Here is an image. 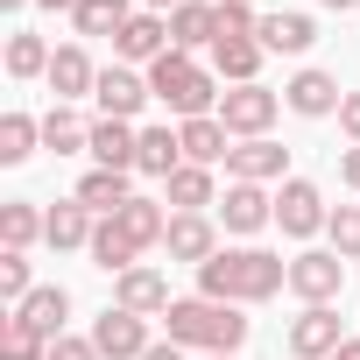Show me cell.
Returning <instances> with one entry per match:
<instances>
[{
    "label": "cell",
    "mask_w": 360,
    "mask_h": 360,
    "mask_svg": "<svg viewBox=\"0 0 360 360\" xmlns=\"http://www.w3.org/2000/svg\"><path fill=\"white\" fill-rule=\"evenodd\" d=\"M276 290H290V262L269 248H219L198 269V297L212 304H269Z\"/></svg>",
    "instance_id": "obj_1"
},
{
    "label": "cell",
    "mask_w": 360,
    "mask_h": 360,
    "mask_svg": "<svg viewBox=\"0 0 360 360\" xmlns=\"http://www.w3.org/2000/svg\"><path fill=\"white\" fill-rule=\"evenodd\" d=\"M162 339H176V346H198V353H240L248 346V318H240V304H212V297H176L169 311H162Z\"/></svg>",
    "instance_id": "obj_2"
},
{
    "label": "cell",
    "mask_w": 360,
    "mask_h": 360,
    "mask_svg": "<svg viewBox=\"0 0 360 360\" xmlns=\"http://www.w3.org/2000/svg\"><path fill=\"white\" fill-rule=\"evenodd\" d=\"M148 92H155L169 113H184V120H198V113H219L212 71H205L198 57H184V50H162V57L148 64Z\"/></svg>",
    "instance_id": "obj_3"
},
{
    "label": "cell",
    "mask_w": 360,
    "mask_h": 360,
    "mask_svg": "<svg viewBox=\"0 0 360 360\" xmlns=\"http://www.w3.org/2000/svg\"><path fill=\"white\" fill-rule=\"evenodd\" d=\"M276 113H283V92H269V85H226L219 92V120L233 141H262L276 127Z\"/></svg>",
    "instance_id": "obj_4"
},
{
    "label": "cell",
    "mask_w": 360,
    "mask_h": 360,
    "mask_svg": "<svg viewBox=\"0 0 360 360\" xmlns=\"http://www.w3.org/2000/svg\"><path fill=\"white\" fill-rule=\"evenodd\" d=\"M325 219H332V212H325V191L311 184V176H283V191H276V226H283L290 240H311Z\"/></svg>",
    "instance_id": "obj_5"
},
{
    "label": "cell",
    "mask_w": 360,
    "mask_h": 360,
    "mask_svg": "<svg viewBox=\"0 0 360 360\" xmlns=\"http://www.w3.org/2000/svg\"><path fill=\"white\" fill-rule=\"evenodd\" d=\"M290 290H297L304 304H332V297L346 290V262H339L332 248H304V255H290Z\"/></svg>",
    "instance_id": "obj_6"
},
{
    "label": "cell",
    "mask_w": 360,
    "mask_h": 360,
    "mask_svg": "<svg viewBox=\"0 0 360 360\" xmlns=\"http://www.w3.org/2000/svg\"><path fill=\"white\" fill-rule=\"evenodd\" d=\"M339 346H346V332H339V311L332 304H304L290 318V353L297 360H332Z\"/></svg>",
    "instance_id": "obj_7"
},
{
    "label": "cell",
    "mask_w": 360,
    "mask_h": 360,
    "mask_svg": "<svg viewBox=\"0 0 360 360\" xmlns=\"http://www.w3.org/2000/svg\"><path fill=\"white\" fill-rule=\"evenodd\" d=\"M92 99H99V120H134L155 92H148V78H134L127 64H106L99 85H92Z\"/></svg>",
    "instance_id": "obj_8"
},
{
    "label": "cell",
    "mask_w": 360,
    "mask_h": 360,
    "mask_svg": "<svg viewBox=\"0 0 360 360\" xmlns=\"http://www.w3.org/2000/svg\"><path fill=\"white\" fill-rule=\"evenodd\" d=\"M92 346L106 353V360H141L155 339H148V318H134V311H120V304H106V318L92 325Z\"/></svg>",
    "instance_id": "obj_9"
},
{
    "label": "cell",
    "mask_w": 360,
    "mask_h": 360,
    "mask_svg": "<svg viewBox=\"0 0 360 360\" xmlns=\"http://www.w3.org/2000/svg\"><path fill=\"white\" fill-rule=\"evenodd\" d=\"M113 304L120 311H134V318H162L176 297H169V283H162V269H127V276H113Z\"/></svg>",
    "instance_id": "obj_10"
},
{
    "label": "cell",
    "mask_w": 360,
    "mask_h": 360,
    "mask_svg": "<svg viewBox=\"0 0 360 360\" xmlns=\"http://www.w3.org/2000/svg\"><path fill=\"white\" fill-rule=\"evenodd\" d=\"M283 162H290V148L262 134V141H233L226 176H233V184H283Z\"/></svg>",
    "instance_id": "obj_11"
},
{
    "label": "cell",
    "mask_w": 360,
    "mask_h": 360,
    "mask_svg": "<svg viewBox=\"0 0 360 360\" xmlns=\"http://www.w3.org/2000/svg\"><path fill=\"white\" fill-rule=\"evenodd\" d=\"M162 248H169V262H191V269H205V262L219 255V233H212V219H205V212H169V233H162Z\"/></svg>",
    "instance_id": "obj_12"
},
{
    "label": "cell",
    "mask_w": 360,
    "mask_h": 360,
    "mask_svg": "<svg viewBox=\"0 0 360 360\" xmlns=\"http://www.w3.org/2000/svg\"><path fill=\"white\" fill-rule=\"evenodd\" d=\"M162 50H169V15H155V8H141V15L113 36V57H120V64H155Z\"/></svg>",
    "instance_id": "obj_13"
},
{
    "label": "cell",
    "mask_w": 360,
    "mask_h": 360,
    "mask_svg": "<svg viewBox=\"0 0 360 360\" xmlns=\"http://www.w3.org/2000/svg\"><path fill=\"white\" fill-rule=\"evenodd\" d=\"M283 106H290V113H304V120H325V113H339V106H346V92H339V78H332V71H297V78L283 85Z\"/></svg>",
    "instance_id": "obj_14"
},
{
    "label": "cell",
    "mask_w": 360,
    "mask_h": 360,
    "mask_svg": "<svg viewBox=\"0 0 360 360\" xmlns=\"http://www.w3.org/2000/svg\"><path fill=\"white\" fill-rule=\"evenodd\" d=\"M219 219H226V233H262V226H276V198L262 184H226Z\"/></svg>",
    "instance_id": "obj_15"
},
{
    "label": "cell",
    "mask_w": 360,
    "mask_h": 360,
    "mask_svg": "<svg viewBox=\"0 0 360 360\" xmlns=\"http://www.w3.org/2000/svg\"><path fill=\"white\" fill-rule=\"evenodd\" d=\"M99 85V64L85 57V43H64L57 57H50V92H57V106H71V99H85Z\"/></svg>",
    "instance_id": "obj_16"
},
{
    "label": "cell",
    "mask_w": 360,
    "mask_h": 360,
    "mask_svg": "<svg viewBox=\"0 0 360 360\" xmlns=\"http://www.w3.org/2000/svg\"><path fill=\"white\" fill-rule=\"evenodd\" d=\"M99 169H134L141 155V127L134 120H92V148H85Z\"/></svg>",
    "instance_id": "obj_17"
},
{
    "label": "cell",
    "mask_w": 360,
    "mask_h": 360,
    "mask_svg": "<svg viewBox=\"0 0 360 360\" xmlns=\"http://www.w3.org/2000/svg\"><path fill=\"white\" fill-rule=\"evenodd\" d=\"M176 141H184V162H205V169L233 155V134H226V120H219V113L184 120V127H176Z\"/></svg>",
    "instance_id": "obj_18"
},
{
    "label": "cell",
    "mask_w": 360,
    "mask_h": 360,
    "mask_svg": "<svg viewBox=\"0 0 360 360\" xmlns=\"http://www.w3.org/2000/svg\"><path fill=\"white\" fill-rule=\"evenodd\" d=\"M219 43V8H205V0H184V8L169 15V50H212Z\"/></svg>",
    "instance_id": "obj_19"
},
{
    "label": "cell",
    "mask_w": 360,
    "mask_h": 360,
    "mask_svg": "<svg viewBox=\"0 0 360 360\" xmlns=\"http://www.w3.org/2000/svg\"><path fill=\"white\" fill-rule=\"evenodd\" d=\"M262 36H219L212 43V71L226 78V85H255V71H262Z\"/></svg>",
    "instance_id": "obj_20"
},
{
    "label": "cell",
    "mask_w": 360,
    "mask_h": 360,
    "mask_svg": "<svg viewBox=\"0 0 360 360\" xmlns=\"http://www.w3.org/2000/svg\"><path fill=\"white\" fill-rule=\"evenodd\" d=\"M318 43V22L311 15H262V50L269 57H304Z\"/></svg>",
    "instance_id": "obj_21"
},
{
    "label": "cell",
    "mask_w": 360,
    "mask_h": 360,
    "mask_svg": "<svg viewBox=\"0 0 360 360\" xmlns=\"http://www.w3.org/2000/svg\"><path fill=\"white\" fill-rule=\"evenodd\" d=\"M113 219H120V233H127L141 255H148V248H162V233H169V212H162V198H127Z\"/></svg>",
    "instance_id": "obj_22"
},
{
    "label": "cell",
    "mask_w": 360,
    "mask_h": 360,
    "mask_svg": "<svg viewBox=\"0 0 360 360\" xmlns=\"http://www.w3.org/2000/svg\"><path fill=\"white\" fill-rule=\"evenodd\" d=\"M15 318H22V325H36L43 339H64V318H71V297H64L57 283H43V290H29V297L15 304Z\"/></svg>",
    "instance_id": "obj_23"
},
{
    "label": "cell",
    "mask_w": 360,
    "mask_h": 360,
    "mask_svg": "<svg viewBox=\"0 0 360 360\" xmlns=\"http://www.w3.org/2000/svg\"><path fill=\"white\" fill-rule=\"evenodd\" d=\"M162 205H169V212H205V205H219V198H212V169H205V162H184V169L162 184Z\"/></svg>",
    "instance_id": "obj_24"
},
{
    "label": "cell",
    "mask_w": 360,
    "mask_h": 360,
    "mask_svg": "<svg viewBox=\"0 0 360 360\" xmlns=\"http://www.w3.org/2000/svg\"><path fill=\"white\" fill-rule=\"evenodd\" d=\"M127 198H134L127 169H92L85 184H78V205H85V212H99V219H113V212H120Z\"/></svg>",
    "instance_id": "obj_25"
},
{
    "label": "cell",
    "mask_w": 360,
    "mask_h": 360,
    "mask_svg": "<svg viewBox=\"0 0 360 360\" xmlns=\"http://www.w3.org/2000/svg\"><path fill=\"white\" fill-rule=\"evenodd\" d=\"M134 169H141V176H162V184H169V176L184 169V141H176L169 127H141V155H134Z\"/></svg>",
    "instance_id": "obj_26"
},
{
    "label": "cell",
    "mask_w": 360,
    "mask_h": 360,
    "mask_svg": "<svg viewBox=\"0 0 360 360\" xmlns=\"http://www.w3.org/2000/svg\"><path fill=\"white\" fill-rule=\"evenodd\" d=\"M0 240H8L15 255H29L36 240H50V212H36L29 198H15V205H0Z\"/></svg>",
    "instance_id": "obj_27"
},
{
    "label": "cell",
    "mask_w": 360,
    "mask_h": 360,
    "mask_svg": "<svg viewBox=\"0 0 360 360\" xmlns=\"http://www.w3.org/2000/svg\"><path fill=\"white\" fill-rule=\"evenodd\" d=\"M92 233H99V212H85L78 198L50 205V248H57V255H64V248H92Z\"/></svg>",
    "instance_id": "obj_28"
},
{
    "label": "cell",
    "mask_w": 360,
    "mask_h": 360,
    "mask_svg": "<svg viewBox=\"0 0 360 360\" xmlns=\"http://www.w3.org/2000/svg\"><path fill=\"white\" fill-rule=\"evenodd\" d=\"M127 22H134V0H78V8H71L78 36H120Z\"/></svg>",
    "instance_id": "obj_29"
},
{
    "label": "cell",
    "mask_w": 360,
    "mask_h": 360,
    "mask_svg": "<svg viewBox=\"0 0 360 360\" xmlns=\"http://www.w3.org/2000/svg\"><path fill=\"white\" fill-rule=\"evenodd\" d=\"M43 148H57V155L92 148V120H78L71 106H50V113H43Z\"/></svg>",
    "instance_id": "obj_30"
},
{
    "label": "cell",
    "mask_w": 360,
    "mask_h": 360,
    "mask_svg": "<svg viewBox=\"0 0 360 360\" xmlns=\"http://www.w3.org/2000/svg\"><path fill=\"white\" fill-rule=\"evenodd\" d=\"M85 255H92V262H99L106 276H127L141 248H134V240L120 233V219H99V233H92V248H85Z\"/></svg>",
    "instance_id": "obj_31"
},
{
    "label": "cell",
    "mask_w": 360,
    "mask_h": 360,
    "mask_svg": "<svg viewBox=\"0 0 360 360\" xmlns=\"http://www.w3.org/2000/svg\"><path fill=\"white\" fill-rule=\"evenodd\" d=\"M50 57H57V50H50L43 36H29V29L8 36V78H50Z\"/></svg>",
    "instance_id": "obj_32"
},
{
    "label": "cell",
    "mask_w": 360,
    "mask_h": 360,
    "mask_svg": "<svg viewBox=\"0 0 360 360\" xmlns=\"http://www.w3.org/2000/svg\"><path fill=\"white\" fill-rule=\"evenodd\" d=\"M36 141H43V120H29V113H0V162H29Z\"/></svg>",
    "instance_id": "obj_33"
},
{
    "label": "cell",
    "mask_w": 360,
    "mask_h": 360,
    "mask_svg": "<svg viewBox=\"0 0 360 360\" xmlns=\"http://www.w3.org/2000/svg\"><path fill=\"white\" fill-rule=\"evenodd\" d=\"M0 360H50V339L22 318H0Z\"/></svg>",
    "instance_id": "obj_34"
},
{
    "label": "cell",
    "mask_w": 360,
    "mask_h": 360,
    "mask_svg": "<svg viewBox=\"0 0 360 360\" xmlns=\"http://www.w3.org/2000/svg\"><path fill=\"white\" fill-rule=\"evenodd\" d=\"M325 233H332V255L339 262H360V205H332Z\"/></svg>",
    "instance_id": "obj_35"
},
{
    "label": "cell",
    "mask_w": 360,
    "mask_h": 360,
    "mask_svg": "<svg viewBox=\"0 0 360 360\" xmlns=\"http://www.w3.org/2000/svg\"><path fill=\"white\" fill-rule=\"evenodd\" d=\"M0 297H8V304L29 297V255H15V248L0 255Z\"/></svg>",
    "instance_id": "obj_36"
},
{
    "label": "cell",
    "mask_w": 360,
    "mask_h": 360,
    "mask_svg": "<svg viewBox=\"0 0 360 360\" xmlns=\"http://www.w3.org/2000/svg\"><path fill=\"white\" fill-rule=\"evenodd\" d=\"M219 36H262V15L248 0H219Z\"/></svg>",
    "instance_id": "obj_37"
},
{
    "label": "cell",
    "mask_w": 360,
    "mask_h": 360,
    "mask_svg": "<svg viewBox=\"0 0 360 360\" xmlns=\"http://www.w3.org/2000/svg\"><path fill=\"white\" fill-rule=\"evenodd\" d=\"M50 360H106V353L92 346V332H85V339H71V332H64V339H50Z\"/></svg>",
    "instance_id": "obj_38"
},
{
    "label": "cell",
    "mask_w": 360,
    "mask_h": 360,
    "mask_svg": "<svg viewBox=\"0 0 360 360\" xmlns=\"http://www.w3.org/2000/svg\"><path fill=\"white\" fill-rule=\"evenodd\" d=\"M339 127H346V141L360 148V92H346V106H339Z\"/></svg>",
    "instance_id": "obj_39"
},
{
    "label": "cell",
    "mask_w": 360,
    "mask_h": 360,
    "mask_svg": "<svg viewBox=\"0 0 360 360\" xmlns=\"http://www.w3.org/2000/svg\"><path fill=\"white\" fill-rule=\"evenodd\" d=\"M339 184H353V191H360V148H346V155H339Z\"/></svg>",
    "instance_id": "obj_40"
},
{
    "label": "cell",
    "mask_w": 360,
    "mask_h": 360,
    "mask_svg": "<svg viewBox=\"0 0 360 360\" xmlns=\"http://www.w3.org/2000/svg\"><path fill=\"white\" fill-rule=\"evenodd\" d=\"M141 360H184V346H176V339H155V346H148Z\"/></svg>",
    "instance_id": "obj_41"
},
{
    "label": "cell",
    "mask_w": 360,
    "mask_h": 360,
    "mask_svg": "<svg viewBox=\"0 0 360 360\" xmlns=\"http://www.w3.org/2000/svg\"><path fill=\"white\" fill-rule=\"evenodd\" d=\"M141 8H155V15H176V8H184V0H141Z\"/></svg>",
    "instance_id": "obj_42"
},
{
    "label": "cell",
    "mask_w": 360,
    "mask_h": 360,
    "mask_svg": "<svg viewBox=\"0 0 360 360\" xmlns=\"http://www.w3.org/2000/svg\"><path fill=\"white\" fill-rule=\"evenodd\" d=\"M332 360H360V339H346V346H339V353H332Z\"/></svg>",
    "instance_id": "obj_43"
},
{
    "label": "cell",
    "mask_w": 360,
    "mask_h": 360,
    "mask_svg": "<svg viewBox=\"0 0 360 360\" xmlns=\"http://www.w3.org/2000/svg\"><path fill=\"white\" fill-rule=\"evenodd\" d=\"M318 8H339V15H346V8H360V0H318Z\"/></svg>",
    "instance_id": "obj_44"
},
{
    "label": "cell",
    "mask_w": 360,
    "mask_h": 360,
    "mask_svg": "<svg viewBox=\"0 0 360 360\" xmlns=\"http://www.w3.org/2000/svg\"><path fill=\"white\" fill-rule=\"evenodd\" d=\"M36 8H78V0H36Z\"/></svg>",
    "instance_id": "obj_45"
},
{
    "label": "cell",
    "mask_w": 360,
    "mask_h": 360,
    "mask_svg": "<svg viewBox=\"0 0 360 360\" xmlns=\"http://www.w3.org/2000/svg\"><path fill=\"white\" fill-rule=\"evenodd\" d=\"M0 8H8V15H22V8H29V0H0Z\"/></svg>",
    "instance_id": "obj_46"
},
{
    "label": "cell",
    "mask_w": 360,
    "mask_h": 360,
    "mask_svg": "<svg viewBox=\"0 0 360 360\" xmlns=\"http://www.w3.org/2000/svg\"><path fill=\"white\" fill-rule=\"evenodd\" d=\"M205 360H233V353H205Z\"/></svg>",
    "instance_id": "obj_47"
}]
</instances>
